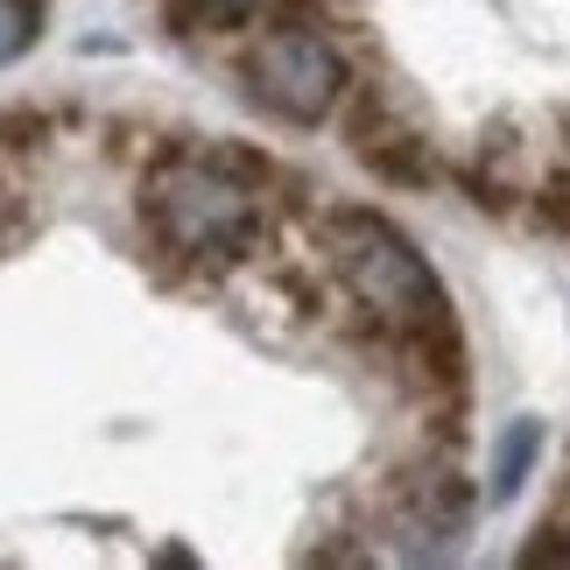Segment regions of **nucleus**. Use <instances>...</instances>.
<instances>
[{"label":"nucleus","instance_id":"obj_1","mask_svg":"<svg viewBox=\"0 0 570 570\" xmlns=\"http://www.w3.org/2000/svg\"><path fill=\"white\" fill-rule=\"evenodd\" d=\"M141 218L163 254L177 261H233L261 233V190L239 163L218 156H163L141 184Z\"/></svg>","mask_w":570,"mask_h":570},{"label":"nucleus","instance_id":"obj_2","mask_svg":"<svg viewBox=\"0 0 570 570\" xmlns=\"http://www.w3.org/2000/svg\"><path fill=\"white\" fill-rule=\"evenodd\" d=\"M324 247H332L338 282L381 324H394V332H430V324L451 317V296H444V282H436V268L415 254L409 233L387 226L381 212H332Z\"/></svg>","mask_w":570,"mask_h":570},{"label":"nucleus","instance_id":"obj_3","mask_svg":"<svg viewBox=\"0 0 570 570\" xmlns=\"http://www.w3.org/2000/svg\"><path fill=\"white\" fill-rule=\"evenodd\" d=\"M247 92L268 106L275 120L317 127L332 120L345 92H353V71H345V50L311 21H289V29H268L247 50Z\"/></svg>","mask_w":570,"mask_h":570},{"label":"nucleus","instance_id":"obj_4","mask_svg":"<svg viewBox=\"0 0 570 570\" xmlns=\"http://www.w3.org/2000/svg\"><path fill=\"white\" fill-rule=\"evenodd\" d=\"M353 156L366 169H381L387 184H436V156L423 135H409V127H394L381 106H366L353 120Z\"/></svg>","mask_w":570,"mask_h":570},{"label":"nucleus","instance_id":"obj_5","mask_svg":"<svg viewBox=\"0 0 570 570\" xmlns=\"http://www.w3.org/2000/svg\"><path fill=\"white\" fill-rule=\"evenodd\" d=\"M542 465V423L535 415H514L508 430L493 436V465H487V508H508V500L535 479Z\"/></svg>","mask_w":570,"mask_h":570},{"label":"nucleus","instance_id":"obj_6","mask_svg":"<svg viewBox=\"0 0 570 570\" xmlns=\"http://www.w3.org/2000/svg\"><path fill=\"white\" fill-rule=\"evenodd\" d=\"M42 36V0H0V63H14Z\"/></svg>","mask_w":570,"mask_h":570},{"label":"nucleus","instance_id":"obj_7","mask_svg":"<svg viewBox=\"0 0 570 570\" xmlns=\"http://www.w3.org/2000/svg\"><path fill=\"white\" fill-rule=\"evenodd\" d=\"M521 563L529 570H570V529H535L521 542Z\"/></svg>","mask_w":570,"mask_h":570},{"label":"nucleus","instance_id":"obj_8","mask_svg":"<svg viewBox=\"0 0 570 570\" xmlns=\"http://www.w3.org/2000/svg\"><path fill=\"white\" fill-rule=\"evenodd\" d=\"M254 8H261V0H190L197 21H247Z\"/></svg>","mask_w":570,"mask_h":570}]
</instances>
